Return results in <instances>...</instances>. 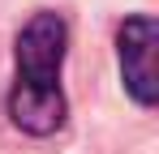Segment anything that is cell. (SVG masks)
Listing matches in <instances>:
<instances>
[{"label": "cell", "mask_w": 159, "mask_h": 154, "mask_svg": "<svg viewBox=\"0 0 159 154\" xmlns=\"http://www.w3.org/2000/svg\"><path fill=\"white\" fill-rule=\"evenodd\" d=\"M155 47H159L155 17H146V13L125 17V26L116 30V56H120V77H125V90H129V99L138 103V107H155V99H159Z\"/></svg>", "instance_id": "2"}, {"label": "cell", "mask_w": 159, "mask_h": 154, "mask_svg": "<svg viewBox=\"0 0 159 154\" xmlns=\"http://www.w3.org/2000/svg\"><path fill=\"white\" fill-rule=\"evenodd\" d=\"M65 51H69V22L43 9L34 13L13 43V90H9V120L30 137H52L65 128L69 103L60 90V73H65Z\"/></svg>", "instance_id": "1"}]
</instances>
